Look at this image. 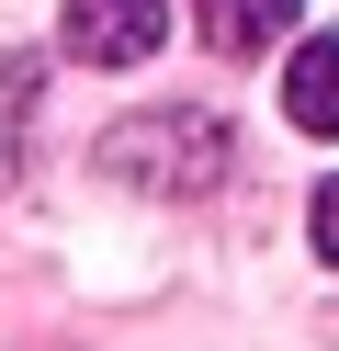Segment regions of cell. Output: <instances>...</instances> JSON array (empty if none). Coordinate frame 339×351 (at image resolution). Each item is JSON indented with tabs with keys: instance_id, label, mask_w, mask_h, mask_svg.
<instances>
[{
	"instance_id": "cell-3",
	"label": "cell",
	"mask_w": 339,
	"mask_h": 351,
	"mask_svg": "<svg viewBox=\"0 0 339 351\" xmlns=\"http://www.w3.org/2000/svg\"><path fill=\"white\" fill-rule=\"evenodd\" d=\"M283 114L305 125V136H339V34H305L283 69Z\"/></svg>"
},
{
	"instance_id": "cell-5",
	"label": "cell",
	"mask_w": 339,
	"mask_h": 351,
	"mask_svg": "<svg viewBox=\"0 0 339 351\" xmlns=\"http://www.w3.org/2000/svg\"><path fill=\"white\" fill-rule=\"evenodd\" d=\"M316 261H339V182L316 193Z\"/></svg>"
},
{
	"instance_id": "cell-4",
	"label": "cell",
	"mask_w": 339,
	"mask_h": 351,
	"mask_svg": "<svg viewBox=\"0 0 339 351\" xmlns=\"http://www.w3.org/2000/svg\"><path fill=\"white\" fill-rule=\"evenodd\" d=\"M294 12H305V0H192L203 46H226V57H249V46H271V34H294Z\"/></svg>"
},
{
	"instance_id": "cell-1",
	"label": "cell",
	"mask_w": 339,
	"mask_h": 351,
	"mask_svg": "<svg viewBox=\"0 0 339 351\" xmlns=\"http://www.w3.org/2000/svg\"><path fill=\"white\" fill-rule=\"evenodd\" d=\"M102 170L125 193H215L226 182V125L192 114V102H181V114H125L102 136Z\"/></svg>"
},
{
	"instance_id": "cell-2",
	"label": "cell",
	"mask_w": 339,
	"mask_h": 351,
	"mask_svg": "<svg viewBox=\"0 0 339 351\" xmlns=\"http://www.w3.org/2000/svg\"><path fill=\"white\" fill-rule=\"evenodd\" d=\"M68 57L79 69H136V57H158V34H170V0H68Z\"/></svg>"
}]
</instances>
